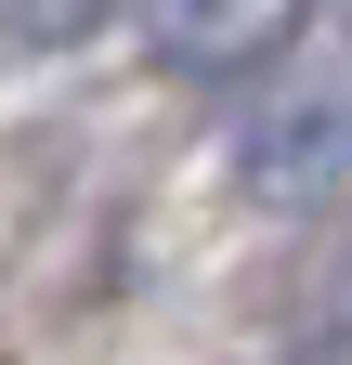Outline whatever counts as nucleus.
<instances>
[{
    "label": "nucleus",
    "instance_id": "f257e3e1",
    "mask_svg": "<svg viewBox=\"0 0 352 365\" xmlns=\"http://www.w3.org/2000/svg\"><path fill=\"white\" fill-rule=\"evenodd\" d=\"M300 14L314 0H144V53L170 78H248L300 39Z\"/></svg>",
    "mask_w": 352,
    "mask_h": 365
},
{
    "label": "nucleus",
    "instance_id": "f03ea898",
    "mask_svg": "<svg viewBox=\"0 0 352 365\" xmlns=\"http://www.w3.org/2000/svg\"><path fill=\"white\" fill-rule=\"evenodd\" d=\"M118 0H0V39L14 53H66V39H92Z\"/></svg>",
    "mask_w": 352,
    "mask_h": 365
}]
</instances>
